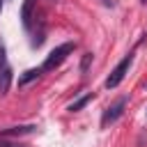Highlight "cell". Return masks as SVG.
Listing matches in <instances>:
<instances>
[{"label": "cell", "mask_w": 147, "mask_h": 147, "mask_svg": "<svg viewBox=\"0 0 147 147\" xmlns=\"http://www.w3.org/2000/svg\"><path fill=\"white\" fill-rule=\"evenodd\" d=\"M74 48H76V41H64V44L55 46V48L46 55V60H44L41 69H44V71H53V69H57V67L67 60V55H69Z\"/></svg>", "instance_id": "1"}, {"label": "cell", "mask_w": 147, "mask_h": 147, "mask_svg": "<svg viewBox=\"0 0 147 147\" xmlns=\"http://www.w3.org/2000/svg\"><path fill=\"white\" fill-rule=\"evenodd\" d=\"M131 62H133V53H129V55H124L117 64H115V69L110 71V76L106 78V87L108 90H115L122 80H124V76H126V71H129V67H131Z\"/></svg>", "instance_id": "2"}, {"label": "cell", "mask_w": 147, "mask_h": 147, "mask_svg": "<svg viewBox=\"0 0 147 147\" xmlns=\"http://www.w3.org/2000/svg\"><path fill=\"white\" fill-rule=\"evenodd\" d=\"M126 96H119L113 106H108L106 110H103V117H101V126H108V124H113V122H117L119 117H122V113H124V108H126Z\"/></svg>", "instance_id": "3"}, {"label": "cell", "mask_w": 147, "mask_h": 147, "mask_svg": "<svg viewBox=\"0 0 147 147\" xmlns=\"http://www.w3.org/2000/svg\"><path fill=\"white\" fill-rule=\"evenodd\" d=\"M34 5H37V0H23V7H21V23H23V28L28 32L32 30V11H34Z\"/></svg>", "instance_id": "4"}, {"label": "cell", "mask_w": 147, "mask_h": 147, "mask_svg": "<svg viewBox=\"0 0 147 147\" xmlns=\"http://www.w3.org/2000/svg\"><path fill=\"white\" fill-rule=\"evenodd\" d=\"M11 74H14V71H11L9 64L0 69V94H2V96H5V94L9 92V87H11Z\"/></svg>", "instance_id": "5"}, {"label": "cell", "mask_w": 147, "mask_h": 147, "mask_svg": "<svg viewBox=\"0 0 147 147\" xmlns=\"http://www.w3.org/2000/svg\"><path fill=\"white\" fill-rule=\"evenodd\" d=\"M37 126H32V124H25V126H11V129H5V131H0V136H5V138H11V136H25V133H32Z\"/></svg>", "instance_id": "6"}, {"label": "cell", "mask_w": 147, "mask_h": 147, "mask_svg": "<svg viewBox=\"0 0 147 147\" xmlns=\"http://www.w3.org/2000/svg\"><path fill=\"white\" fill-rule=\"evenodd\" d=\"M41 71H44V69H28V71H23V76L18 78V87H25L28 83L37 80V78L41 76Z\"/></svg>", "instance_id": "7"}, {"label": "cell", "mask_w": 147, "mask_h": 147, "mask_svg": "<svg viewBox=\"0 0 147 147\" xmlns=\"http://www.w3.org/2000/svg\"><path fill=\"white\" fill-rule=\"evenodd\" d=\"M92 96H94V94L90 92V94H85V96H80V99H76V101H74V103L69 106V113H78L80 108H85V106H87V103L92 101Z\"/></svg>", "instance_id": "8"}, {"label": "cell", "mask_w": 147, "mask_h": 147, "mask_svg": "<svg viewBox=\"0 0 147 147\" xmlns=\"http://www.w3.org/2000/svg\"><path fill=\"white\" fill-rule=\"evenodd\" d=\"M90 62H92V53H85V55H83V60H80V74H87Z\"/></svg>", "instance_id": "9"}, {"label": "cell", "mask_w": 147, "mask_h": 147, "mask_svg": "<svg viewBox=\"0 0 147 147\" xmlns=\"http://www.w3.org/2000/svg\"><path fill=\"white\" fill-rule=\"evenodd\" d=\"M7 67V48H5V41L0 39V69Z\"/></svg>", "instance_id": "10"}, {"label": "cell", "mask_w": 147, "mask_h": 147, "mask_svg": "<svg viewBox=\"0 0 147 147\" xmlns=\"http://www.w3.org/2000/svg\"><path fill=\"white\" fill-rule=\"evenodd\" d=\"M0 147H18V145H0Z\"/></svg>", "instance_id": "11"}, {"label": "cell", "mask_w": 147, "mask_h": 147, "mask_svg": "<svg viewBox=\"0 0 147 147\" xmlns=\"http://www.w3.org/2000/svg\"><path fill=\"white\" fill-rule=\"evenodd\" d=\"M0 11H2V0H0Z\"/></svg>", "instance_id": "12"}, {"label": "cell", "mask_w": 147, "mask_h": 147, "mask_svg": "<svg viewBox=\"0 0 147 147\" xmlns=\"http://www.w3.org/2000/svg\"><path fill=\"white\" fill-rule=\"evenodd\" d=\"M142 2H147V0H142Z\"/></svg>", "instance_id": "13"}]
</instances>
